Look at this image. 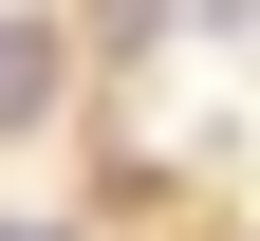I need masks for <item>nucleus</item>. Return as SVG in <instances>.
Returning <instances> with one entry per match:
<instances>
[{
	"instance_id": "nucleus-1",
	"label": "nucleus",
	"mask_w": 260,
	"mask_h": 241,
	"mask_svg": "<svg viewBox=\"0 0 260 241\" xmlns=\"http://www.w3.org/2000/svg\"><path fill=\"white\" fill-rule=\"evenodd\" d=\"M38 93H56V38H38V19H0V130L38 112Z\"/></svg>"
},
{
	"instance_id": "nucleus-2",
	"label": "nucleus",
	"mask_w": 260,
	"mask_h": 241,
	"mask_svg": "<svg viewBox=\"0 0 260 241\" xmlns=\"http://www.w3.org/2000/svg\"><path fill=\"white\" fill-rule=\"evenodd\" d=\"M0 241H56V223H0Z\"/></svg>"
}]
</instances>
